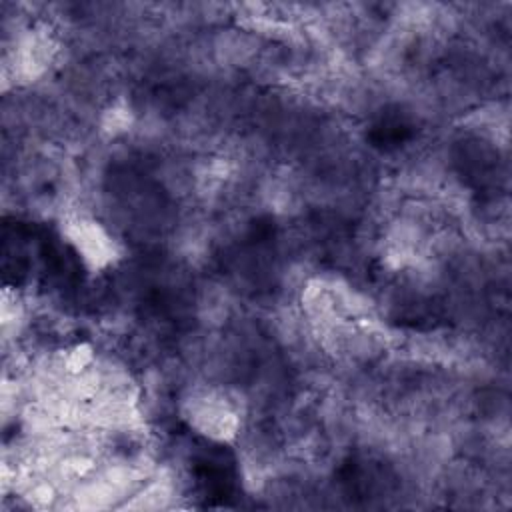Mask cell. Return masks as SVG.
<instances>
[{"label":"cell","mask_w":512,"mask_h":512,"mask_svg":"<svg viewBox=\"0 0 512 512\" xmlns=\"http://www.w3.org/2000/svg\"><path fill=\"white\" fill-rule=\"evenodd\" d=\"M66 236L76 246L78 254L94 270L108 266L116 256V246L106 230L90 218H72L66 222Z\"/></svg>","instance_id":"6da1fadb"}]
</instances>
